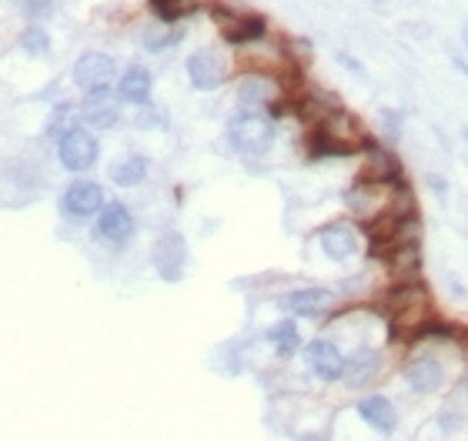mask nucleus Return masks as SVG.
Here are the masks:
<instances>
[{
  "label": "nucleus",
  "mask_w": 468,
  "mask_h": 441,
  "mask_svg": "<svg viewBox=\"0 0 468 441\" xmlns=\"http://www.w3.org/2000/svg\"><path fill=\"white\" fill-rule=\"evenodd\" d=\"M98 154H101V144L90 134L88 127H67L61 134V144H57V157L67 171H88V167L98 165Z\"/></svg>",
  "instance_id": "obj_3"
},
{
  "label": "nucleus",
  "mask_w": 468,
  "mask_h": 441,
  "mask_svg": "<svg viewBox=\"0 0 468 441\" xmlns=\"http://www.w3.org/2000/svg\"><path fill=\"white\" fill-rule=\"evenodd\" d=\"M452 64H455L458 71H462V74H465V77H468V61H462V57H458V54H455V51H452Z\"/></svg>",
  "instance_id": "obj_26"
},
{
  "label": "nucleus",
  "mask_w": 468,
  "mask_h": 441,
  "mask_svg": "<svg viewBox=\"0 0 468 441\" xmlns=\"http://www.w3.org/2000/svg\"><path fill=\"white\" fill-rule=\"evenodd\" d=\"M181 40H184V30H181L177 24H165V21H161L157 27H148V30H144V47H148L151 54H161V51H167V47H177Z\"/></svg>",
  "instance_id": "obj_18"
},
{
  "label": "nucleus",
  "mask_w": 468,
  "mask_h": 441,
  "mask_svg": "<svg viewBox=\"0 0 468 441\" xmlns=\"http://www.w3.org/2000/svg\"><path fill=\"white\" fill-rule=\"evenodd\" d=\"M462 134H465V140H468V127H465V131H462Z\"/></svg>",
  "instance_id": "obj_29"
},
{
  "label": "nucleus",
  "mask_w": 468,
  "mask_h": 441,
  "mask_svg": "<svg viewBox=\"0 0 468 441\" xmlns=\"http://www.w3.org/2000/svg\"><path fill=\"white\" fill-rule=\"evenodd\" d=\"M98 234L104 241H111V244H124L131 234H134V217L127 211L121 201H111L104 204L101 211H98Z\"/></svg>",
  "instance_id": "obj_12"
},
{
  "label": "nucleus",
  "mask_w": 468,
  "mask_h": 441,
  "mask_svg": "<svg viewBox=\"0 0 468 441\" xmlns=\"http://www.w3.org/2000/svg\"><path fill=\"white\" fill-rule=\"evenodd\" d=\"M331 301H335V291L328 288H298L281 298V308L294 318H318L325 308H331Z\"/></svg>",
  "instance_id": "obj_11"
},
{
  "label": "nucleus",
  "mask_w": 468,
  "mask_h": 441,
  "mask_svg": "<svg viewBox=\"0 0 468 441\" xmlns=\"http://www.w3.org/2000/svg\"><path fill=\"white\" fill-rule=\"evenodd\" d=\"M144 177H148V157H140V154H127L124 161L111 167V181L117 188H134Z\"/></svg>",
  "instance_id": "obj_17"
},
{
  "label": "nucleus",
  "mask_w": 468,
  "mask_h": 441,
  "mask_svg": "<svg viewBox=\"0 0 468 441\" xmlns=\"http://www.w3.org/2000/svg\"><path fill=\"white\" fill-rule=\"evenodd\" d=\"M228 144L244 157H261L275 144V124L261 111H241L231 117Z\"/></svg>",
  "instance_id": "obj_1"
},
{
  "label": "nucleus",
  "mask_w": 468,
  "mask_h": 441,
  "mask_svg": "<svg viewBox=\"0 0 468 441\" xmlns=\"http://www.w3.org/2000/svg\"><path fill=\"white\" fill-rule=\"evenodd\" d=\"M21 47H24L30 57H44V54L51 51V38H47L44 27H27L24 34H21Z\"/></svg>",
  "instance_id": "obj_20"
},
{
  "label": "nucleus",
  "mask_w": 468,
  "mask_h": 441,
  "mask_svg": "<svg viewBox=\"0 0 468 441\" xmlns=\"http://www.w3.org/2000/svg\"><path fill=\"white\" fill-rule=\"evenodd\" d=\"M304 361H308V368L315 371L321 381H338L345 378V354L338 352V344L328 338H315L304 344Z\"/></svg>",
  "instance_id": "obj_7"
},
{
  "label": "nucleus",
  "mask_w": 468,
  "mask_h": 441,
  "mask_svg": "<svg viewBox=\"0 0 468 441\" xmlns=\"http://www.w3.org/2000/svg\"><path fill=\"white\" fill-rule=\"evenodd\" d=\"M154 267L165 281H181L184 267H188V244L177 231H167L154 244Z\"/></svg>",
  "instance_id": "obj_8"
},
{
  "label": "nucleus",
  "mask_w": 468,
  "mask_h": 441,
  "mask_svg": "<svg viewBox=\"0 0 468 441\" xmlns=\"http://www.w3.org/2000/svg\"><path fill=\"white\" fill-rule=\"evenodd\" d=\"M429 184L435 188V194H442V198H445V188H448V184H445V177H435V174H431V177H429Z\"/></svg>",
  "instance_id": "obj_25"
},
{
  "label": "nucleus",
  "mask_w": 468,
  "mask_h": 441,
  "mask_svg": "<svg viewBox=\"0 0 468 441\" xmlns=\"http://www.w3.org/2000/svg\"><path fill=\"white\" fill-rule=\"evenodd\" d=\"M211 17L215 24L221 27V38L228 44H254L268 34V21L261 13H248V11H228V7H211Z\"/></svg>",
  "instance_id": "obj_2"
},
{
  "label": "nucleus",
  "mask_w": 468,
  "mask_h": 441,
  "mask_svg": "<svg viewBox=\"0 0 468 441\" xmlns=\"http://www.w3.org/2000/svg\"><path fill=\"white\" fill-rule=\"evenodd\" d=\"M81 117H84V124L98 127V131L115 127L121 121V101H117L111 90H94L81 104Z\"/></svg>",
  "instance_id": "obj_10"
},
{
  "label": "nucleus",
  "mask_w": 468,
  "mask_h": 441,
  "mask_svg": "<svg viewBox=\"0 0 468 441\" xmlns=\"http://www.w3.org/2000/svg\"><path fill=\"white\" fill-rule=\"evenodd\" d=\"M462 391H465V398H468V371H465V378H462Z\"/></svg>",
  "instance_id": "obj_28"
},
{
  "label": "nucleus",
  "mask_w": 468,
  "mask_h": 441,
  "mask_svg": "<svg viewBox=\"0 0 468 441\" xmlns=\"http://www.w3.org/2000/svg\"><path fill=\"white\" fill-rule=\"evenodd\" d=\"M381 124H385V131H388V138H398V134H402V114L398 111H392V107H388V111H381Z\"/></svg>",
  "instance_id": "obj_22"
},
{
  "label": "nucleus",
  "mask_w": 468,
  "mask_h": 441,
  "mask_svg": "<svg viewBox=\"0 0 468 441\" xmlns=\"http://www.w3.org/2000/svg\"><path fill=\"white\" fill-rule=\"evenodd\" d=\"M225 77H228V57L215 47H201L188 57V81L194 90L211 94L225 84Z\"/></svg>",
  "instance_id": "obj_4"
},
{
  "label": "nucleus",
  "mask_w": 468,
  "mask_h": 441,
  "mask_svg": "<svg viewBox=\"0 0 468 441\" xmlns=\"http://www.w3.org/2000/svg\"><path fill=\"white\" fill-rule=\"evenodd\" d=\"M21 11L27 17H47L51 13V0H21Z\"/></svg>",
  "instance_id": "obj_23"
},
{
  "label": "nucleus",
  "mask_w": 468,
  "mask_h": 441,
  "mask_svg": "<svg viewBox=\"0 0 468 441\" xmlns=\"http://www.w3.org/2000/svg\"><path fill=\"white\" fill-rule=\"evenodd\" d=\"M151 7H154V13L165 21V24H177L184 13L194 7L191 0H151Z\"/></svg>",
  "instance_id": "obj_21"
},
{
  "label": "nucleus",
  "mask_w": 468,
  "mask_h": 441,
  "mask_svg": "<svg viewBox=\"0 0 468 441\" xmlns=\"http://www.w3.org/2000/svg\"><path fill=\"white\" fill-rule=\"evenodd\" d=\"M358 415L365 421L368 428H375L379 435H392L398 428V411H395V404L385 398V394H368L358 402Z\"/></svg>",
  "instance_id": "obj_13"
},
{
  "label": "nucleus",
  "mask_w": 468,
  "mask_h": 441,
  "mask_svg": "<svg viewBox=\"0 0 468 441\" xmlns=\"http://www.w3.org/2000/svg\"><path fill=\"white\" fill-rule=\"evenodd\" d=\"M154 90V77L148 67L140 64H131L124 74L117 77V101L124 104H148Z\"/></svg>",
  "instance_id": "obj_14"
},
{
  "label": "nucleus",
  "mask_w": 468,
  "mask_h": 441,
  "mask_svg": "<svg viewBox=\"0 0 468 441\" xmlns=\"http://www.w3.org/2000/svg\"><path fill=\"white\" fill-rule=\"evenodd\" d=\"M268 341L278 348V354H294L298 348H302V335H298V325L294 321H278L275 328L268 331Z\"/></svg>",
  "instance_id": "obj_19"
},
{
  "label": "nucleus",
  "mask_w": 468,
  "mask_h": 441,
  "mask_svg": "<svg viewBox=\"0 0 468 441\" xmlns=\"http://www.w3.org/2000/svg\"><path fill=\"white\" fill-rule=\"evenodd\" d=\"M462 47H465V57H468V27L462 30Z\"/></svg>",
  "instance_id": "obj_27"
},
{
  "label": "nucleus",
  "mask_w": 468,
  "mask_h": 441,
  "mask_svg": "<svg viewBox=\"0 0 468 441\" xmlns=\"http://www.w3.org/2000/svg\"><path fill=\"white\" fill-rule=\"evenodd\" d=\"M115 77H117L115 57H107V54L101 51L81 54L74 64V84L81 90H88V94H94V90H111Z\"/></svg>",
  "instance_id": "obj_5"
},
{
  "label": "nucleus",
  "mask_w": 468,
  "mask_h": 441,
  "mask_svg": "<svg viewBox=\"0 0 468 441\" xmlns=\"http://www.w3.org/2000/svg\"><path fill=\"white\" fill-rule=\"evenodd\" d=\"M104 208V191L94 181H71L64 191V215L71 221H90Z\"/></svg>",
  "instance_id": "obj_6"
},
{
  "label": "nucleus",
  "mask_w": 468,
  "mask_h": 441,
  "mask_svg": "<svg viewBox=\"0 0 468 441\" xmlns=\"http://www.w3.org/2000/svg\"><path fill=\"white\" fill-rule=\"evenodd\" d=\"M338 61H342V67H348V71H352V74L365 77V67H362V64H354L352 57H348V54H338Z\"/></svg>",
  "instance_id": "obj_24"
},
{
  "label": "nucleus",
  "mask_w": 468,
  "mask_h": 441,
  "mask_svg": "<svg viewBox=\"0 0 468 441\" xmlns=\"http://www.w3.org/2000/svg\"><path fill=\"white\" fill-rule=\"evenodd\" d=\"M271 94H275L271 81H265V77H248L238 88V101L244 111H261V107L271 104Z\"/></svg>",
  "instance_id": "obj_16"
},
{
  "label": "nucleus",
  "mask_w": 468,
  "mask_h": 441,
  "mask_svg": "<svg viewBox=\"0 0 468 441\" xmlns=\"http://www.w3.org/2000/svg\"><path fill=\"white\" fill-rule=\"evenodd\" d=\"M405 381L415 394H431L445 385V371L435 358H415L405 365Z\"/></svg>",
  "instance_id": "obj_15"
},
{
  "label": "nucleus",
  "mask_w": 468,
  "mask_h": 441,
  "mask_svg": "<svg viewBox=\"0 0 468 441\" xmlns=\"http://www.w3.org/2000/svg\"><path fill=\"white\" fill-rule=\"evenodd\" d=\"M318 244L331 261H348L358 254V231L345 221H335V225H325L318 231Z\"/></svg>",
  "instance_id": "obj_9"
}]
</instances>
